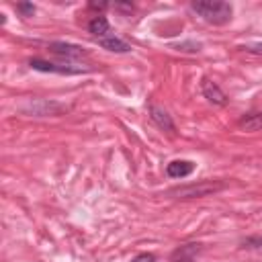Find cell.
I'll list each match as a JSON object with an SVG mask.
<instances>
[{
    "instance_id": "ba28073f",
    "label": "cell",
    "mask_w": 262,
    "mask_h": 262,
    "mask_svg": "<svg viewBox=\"0 0 262 262\" xmlns=\"http://www.w3.org/2000/svg\"><path fill=\"white\" fill-rule=\"evenodd\" d=\"M201 250H203V244H201V242L182 244V246H178V248L172 252V256H170L168 262H194L196 256L201 254Z\"/></svg>"
},
{
    "instance_id": "5b68a950",
    "label": "cell",
    "mask_w": 262,
    "mask_h": 262,
    "mask_svg": "<svg viewBox=\"0 0 262 262\" xmlns=\"http://www.w3.org/2000/svg\"><path fill=\"white\" fill-rule=\"evenodd\" d=\"M49 51L57 57H63V59H84L88 57V51L80 45H74V43H66V41H51L49 45Z\"/></svg>"
},
{
    "instance_id": "ac0fdd59",
    "label": "cell",
    "mask_w": 262,
    "mask_h": 262,
    "mask_svg": "<svg viewBox=\"0 0 262 262\" xmlns=\"http://www.w3.org/2000/svg\"><path fill=\"white\" fill-rule=\"evenodd\" d=\"M239 49H244L248 53H254V55H262V43H246Z\"/></svg>"
},
{
    "instance_id": "3957f363",
    "label": "cell",
    "mask_w": 262,
    "mask_h": 262,
    "mask_svg": "<svg viewBox=\"0 0 262 262\" xmlns=\"http://www.w3.org/2000/svg\"><path fill=\"white\" fill-rule=\"evenodd\" d=\"M221 188H225V182H211V180H203L199 184H186V186H176L168 190V196L174 199H201V196H209L219 192Z\"/></svg>"
},
{
    "instance_id": "e0dca14e",
    "label": "cell",
    "mask_w": 262,
    "mask_h": 262,
    "mask_svg": "<svg viewBox=\"0 0 262 262\" xmlns=\"http://www.w3.org/2000/svg\"><path fill=\"white\" fill-rule=\"evenodd\" d=\"M113 8H115V10H119V12H125V14H131V12L135 10V6H133L131 2H115V4H113Z\"/></svg>"
},
{
    "instance_id": "4fadbf2b",
    "label": "cell",
    "mask_w": 262,
    "mask_h": 262,
    "mask_svg": "<svg viewBox=\"0 0 262 262\" xmlns=\"http://www.w3.org/2000/svg\"><path fill=\"white\" fill-rule=\"evenodd\" d=\"M239 248L244 250H254V252H262V235H248L239 242Z\"/></svg>"
},
{
    "instance_id": "7a4b0ae2",
    "label": "cell",
    "mask_w": 262,
    "mask_h": 262,
    "mask_svg": "<svg viewBox=\"0 0 262 262\" xmlns=\"http://www.w3.org/2000/svg\"><path fill=\"white\" fill-rule=\"evenodd\" d=\"M20 111L29 117H59V115H66L70 106L53 98H29L20 106Z\"/></svg>"
},
{
    "instance_id": "2e32d148",
    "label": "cell",
    "mask_w": 262,
    "mask_h": 262,
    "mask_svg": "<svg viewBox=\"0 0 262 262\" xmlns=\"http://www.w3.org/2000/svg\"><path fill=\"white\" fill-rule=\"evenodd\" d=\"M131 262H156V254L154 252H141V254L133 256Z\"/></svg>"
},
{
    "instance_id": "7c38bea8",
    "label": "cell",
    "mask_w": 262,
    "mask_h": 262,
    "mask_svg": "<svg viewBox=\"0 0 262 262\" xmlns=\"http://www.w3.org/2000/svg\"><path fill=\"white\" fill-rule=\"evenodd\" d=\"M237 127H239L242 131H248V133L262 131V111H256V113H248V115H244V117L237 121Z\"/></svg>"
},
{
    "instance_id": "8992f818",
    "label": "cell",
    "mask_w": 262,
    "mask_h": 262,
    "mask_svg": "<svg viewBox=\"0 0 262 262\" xmlns=\"http://www.w3.org/2000/svg\"><path fill=\"white\" fill-rule=\"evenodd\" d=\"M201 94L211 102V104H215V106H225L227 104V94L223 92V88L217 84V82H213L211 78H203L201 80Z\"/></svg>"
},
{
    "instance_id": "277c9868",
    "label": "cell",
    "mask_w": 262,
    "mask_h": 262,
    "mask_svg": "<svg viewBox=\"0 0 262 262\" xmlns=\"http://www.w3.org/2000/svg\"><path fill=\"white\" fill-rule=\"evenodd\" d=\"M29 68L37 70V72H45V74H61V76H76V74H84L88 72L86 68H76V66H68V63H55V61H47L41 57H31L29 59Z\"/></svg>"
},
{
    "instance_id": "9c48e42d",
    "label": "cell",
    "mask_w": 262,
    "mask_h": 262,
    "mask_svg": "<svg viewBox=\"0 0 262 262\" xmlns=\"http://www.w3.org/2000/svg\"><path fill=\"white\" fill-rule=\"evenodd\" d=\"M192 172H194V162H190V160H172L166 164L168 178H186Z\"/></svg>"
},
{
    "instance_id": "52a82bcc",
    "label": "cell",
    "mask_w": 262,
    "mask_h": 262,
    "mask_svg": "<svg viewBox=\"0 0 262 262\" xmlns=\"http://www.w3.org/2000/svg\"><path fill=\"white\" fill-rule=\"evenodd\" d=\"M149 119L154 121V125H156L160 131H166V133H176V123L172 121L170 113H168L164 106L149 104Z\"/></svg>"
},
{
    "instance_id": "8fae6325",
    "label": "cell",
    "mask_w": 262,
    "mask_h": 262,
    "mask_svg": "<svg viewBox=\"0 0 262 262\" xmlns=\"http://www.w3.org/2000/svg\"><path fill=\"white\" fill-rule=\"evenodd\" d=\"M88 33H92L96 39L111 35V23H108V18L102 16V14H94L88 20Z\"/></svg>"
},
{
    "instance_id": "9a60e30c",
    "label": "cell",
    "mask_w": 262,
    "mask_h": 262,
    "mask_svg": "<svg viewBox=\"0 0 262 262\" xmlns=\"http://www.w3.org/2000/svg\"><path fill=\"white\" fill-rule=\"evenodd\" d=\"M174 49L194 53V51H201V43H194V41H190V43H178V45H174Z\"/></svg>"
},
{
    "instance_id": "5bb4252c",
    "label": "cell",
    "mask_w": 262,
    "mask_h": 262,
    "mask_svg": "<svg viewBox=\"0 0 262 262\" xmlns=\"http://www.w3.org/2000/svg\"><path fill=\"white\" fill-rule=\"evenodd\" d=\"M14 8H16V12H18L20 16H25V18H27V16H33V14H35V10H37L33 2H18Z\"/></svg>"
},
{
    "instance_id": "d6986e66",
    "label": "cell",
    "mask_w": 262,
    "mask_h": 262,
    "mask_svg": "<svg viewBox=\"0 0 262 262\" xmlns=\"http://www.w3.org/2000/svg\"><path fill=\"white\" fill-rule=\"evenodd\" d=\"M106 6H108L106 2H90L88 4V8H92V10H104Z\"/></svg>"
},
{
    "instance_id": "6da1fadb",
    "label": "cell",
    "mask_w": 262,
    "mask_h": 262,
    "mask_svg": "<svg viewBox=\"0 0 262 262\" xmlns=\"http://www.w3.org/2000/svg\"><path fill=\"white\" fill-rule=\"evenodd\" d=\"M190 10L203 18L205 23L209 25H215V27H221V25H227L233 16V6L229 2H221V0H196V2H190Z\"/></svg>"
},
{
    "instance_id": "30bf717a",
    "label": "cell",
    "mask_w": 262,
    "mask_h": 262,
    "mask_svg": "<svg viewBox=\"0 0 262 262\" xmlns=\"http://www.w3.org/2000/svg\"><path fill=\"white\" fill-rule=\"evenodd\" d=\"M96 41H98V45H100L102 49H106V51H111V53H129V51H131V45H129L125 39L117 37V35H106V37H100V39H96Z\"/></svg>"
}]
</instances>
